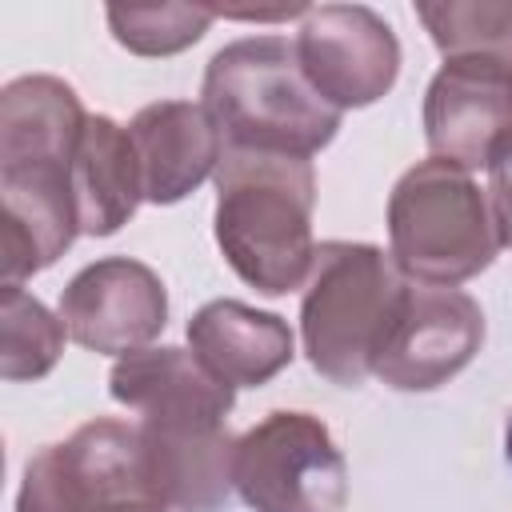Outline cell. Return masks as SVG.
<instances>
[{"instance_id":"6da1fadb","label":"cell","mask_w":512,"mask_h":512,"mask_svg":"<svg viewBox=\"0 0 512 512\" xmlns=\"http://www.w3.org/2000/svg\"><path fill=\"white\" fill-rule=\"evenodd\" d=\"M108 392L140 416V452L156 504L176 512H224L236 468L228 432L232 388L212 380L184 348H140L112 364Z\"/></svg>"},{"instance_id":"7a4b0ae2","label":"cell","mask_w":512,"mask_h":512,"mask_svg":"<svg viewBox=\"0 0 512 512\" xmlns=\"http://www.w3.org/2000/svg\"><path fill=\"white\" fill-rule=\"evenodd\" d=\"M84 124L60 76H16L0 92V272L12 284L56 264L80 236L72 164Z\"/></svg>"},{"instance_id":"3957f363","label":"cell","mask_w":512,"mask_h":512,"mask_svg":"<svg viewBox=\"0 0 512 512\" xmlns=\"http://www.w3.org/2000/svg\"><path fill=\"white\" fill-rule=\"evenodd\" d=\"M312 160L224 148L216 164V244L228 268L264 296L304 288L312 272Z\"/></svg>"},{"instance_id":"277c9868","label":"cell","mask_w":512,"mask_h":512,"mask_svg":"<svg viewBox=\"0 0 512 512\" xmlns=\"http://www.w3.org/2000/svg\"><path fill=\"white\" fill-rule=\"evenodd\" d=\"M200 104L224 148L308 160L328 148L340 128V112L308 84L296 44L284 36H244L224 44L204 68Z\"/></svg>"},{"instance_id":"5b68a950","label":"cell","mask_w":512,"mask_h":512,"mask_svg":"<svg viewBox=\"0 0 512 512\" xmlns=\"http://www.w3.org/2000/svg\"><path fill=\"white\" fill-rule=\"evenodd\" d=\"M404 288L408 280L384 248L352 240L316 244L300 300L308 364L340 388H360L372 376Z\"/></svg>"},{"instance_id":"8992f818","label":"cell","mask_w":512,"mask_h":512,"mask_svg":"<svg viewBox=\"0 0 512 512\" xmlns=\"http://www.w3.org/2000/svg\"><path fill=\"white\" fill-rule=\"evenodd\" d=\"M500 228L480 184L444 164H412L388 196V256L412 284L456 288L500 252Z\"/></svg>"},{"instance_id":"52a82bcc","label":"cell","mask_w":512,"mask_h":512,"mask_svg":"<svg viewBox=\"0 0 512 512\" xmlns=\"http://www.w3.org/2000/svg\"><path fill=\"white\" fill-rule=\"evenodd\" d=\"M232 484L252 512H344L348 464L312 412H268L236 440Z\"/></svg>"},{"instance_id":"ba28073f","label":"cell","mask_w":512,"mask_h":512,"mask_svg":"<svg viewBox=\"0 0 512 512\" xmlns=\"http://www.w3.org/2000/svg\"><path fill=\"white\" fill-rule=\"evenodd\" d=\"M156 500L144 472L140 432L124 420H88L68 440L44 444L16 492V512H112Z\"/></svg>"},{"instance_id":"9c48e42d","label":"cell","mask_w":512,"mask_h":512,"mask_svg":"<svg viewBox=\"0 0 512 512\" xmlns=\"http://www.w3.org/2000/svg\"><path fill=\"white\" fill-rule=\"evenodd\" d=\"M292 44L308 84L336 112L376 104L400 76V40L368 4L308 8Z\"/></svg>"},{"instance_id":"30bf717a","label":"cell","mask_w":512,"mask_h":512,"mask_svg":"<svg viewBox=\"0 0 512 512\" xmlns=\"http://www.w3.org/2000/svg\"><path fill=\"white\" fill-rule=\"evenodd\" d=\"M484 344V312L460 288L408 284L376 352L372 376L396 392H432L472 364Z\"/></svg>"},{"instance_id":"8fae6325","label":"cell","mask_w":512,"mask_h":512,"mask_svg":"<svg viewBox=\"0 0 512 512\" xmlns=\"http://www.w3.org/2000/svg\"><path fill=\"white\" fill-rule=\"evenodd\" d=\"M64 332L100 356H128L148 348L168 324L164 280L128 256H104L80 268L60 292Z\"/></svg>"},{"instance_id":"7c38bea8","label":"cell","mask_w":512,"mask_h":512,"mask_svg":"<svg viewBox=\"0 0 512 512\" xmlns=\"http://www.w3.org/2000/svg\"><path fill=\"white\" fill-rule=\"evenodd\" d=\"M432 160L460 172L488 168L512 140V68L496 60H444L424 92Z\"/></svg>"},{"instance_id":"4fadbf2b","label":"cell","mask_w":512,"mask_h":512,"mask_svg":"<svg viewBox=\"0 0 512 512\" xmlns=\"http://www.w3.org/2000/svg\"><path fill=\"white\" fill-rule=\"evenodd\" d=\"M128 140L140 160L144 200L152 204L184 200L216 172L224 156V140L212 116L204 112V104H192V100L144 104L128 120Z\"/></svg>"},{"instance_id":"5bb4252c","label":"cell","mask_w":512,"mask_h":512,"mask_svg":"<svg viewBox=\"0 0 512 512\" xmlns=\"http://www.w3.org/2000/svg\"><path fill=\"white\" fill-rule=\"evenodd\" d=\"M188 352L200 368L236 388H260L284 372L296 356V340L284 316L260 312L240 300H208L188 320Z\"/></svg>"},{"instance_id":"9a60e30c","label":"cell","mask_w":512,"mask_h":512,"mask_svg":"<svg viewBox=\"0 0 512 512\" xmlns=\"http://www.w3.org/2000/svg\"><path fill=\"white\" fill-rule=\"evenodd\" d=\"M72 196L84 236L120 232L144 200L136 148L128 140V128H120L112 116H88L72 164Z\"/></svg>"},{"instance_id":"2e32d148","label":"cell","mask_w":512,"mask_h":512,"mask_svg":"<svg viewBox=\"0 0 512 512\" xmlns=\"http://www.w3.org/2000/svg\"><path fill=\"white\" fill-rule=\"evenodd\" d=\"M416 20L444 60H496L512 68V0H424Z\"/></svg>"},{"instance_id":"e0dca14e","label":"cell","mask_w":512,"mask_h":512,"mask_svg":"<svg viewBox=\"0 0 512 512\" xmlns=\"http://www.w3.org/2000/svg\"><path fill=\"white\" fill-rule=\"evenodd\" d=\"M64 320L52 316L20 284L0 292V376L4 380H40L56 368L64 352Z\"/></svg>"},{"instance_id":"ac0fdd59","label":"cell","mask_w":512,"mask_h":512,"mask_svg":"<svg viewBox=\"0 0 512 512\" xmlns=\"http://www.w3.org/2000/svg\"><path fill=\"white\" fill-rule=\"evenodd\" d=\"M104 16H108L116 44L136 56L184 52L216 20L208 4H108Z\"/></svg>"},{"instance_id":"d6986e66","label":"cell","mask_w":512,"mask_h":512,"mask_svg":"<svg viewBox=\"0 0 512 512\" xmlns=\"http://www.w3.org/2000/svg\"><path fill=\"white\" fill-rule=\"evenodd\" d=\"M488 204H492V216L500 228V244L512 248V140L488 164Z\"/></svg>"},{"instance_id":"ffe728a7","label":"cell","mask_w":512,"mask_h":512,"mask_svg":"<svg viewBox=\"0 0 512 512\" xmlns=\"http://www.w3.org/2000/svg\"><path fill=\"white\" fill-rule=\"evenodd\" d=\"M112 512H168V508L156 504V500H136V504H120V508H112Z\"/></svg>"},{"instance_id":"44dd1931","label":"cell","mask_w":512,"mask_h":512,"mask_svg":"<svg viewBox=\"0 0 512 512\" xmlns=\"http://www.w3.org/2000/svg\"><path fill=\"white\" fill-rule=\"evenodd\" d=\"M504 456H508V464H512V416H508V424H504Z\"/></svg>"}]
</instances>
